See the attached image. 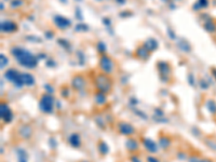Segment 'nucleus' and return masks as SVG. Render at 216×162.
Returning <instances> with one entry per match:
<instances>
[{
  "mask_svg": "<svg viewBox=\"0 0 216 162\" xmlns=\"http://www.w3.org/2000/svg\"><path fill=\"white\" fill-rule=\"evenodd\" d=\"M23 77V82L26 85H34L35 84V79L30 74H22Z\"/></svg>",
  "mask_w": 216,
  "mask_h": 162,
  "instance_id": "19",
  "label": "nucleus"
},
{
  "mask_svg": "<svg viewBox=\"0 0 216 162\" xmlns=\"http://www.w3.org/2000/svg\"><path fill=\"white\" fill-rule=\"evenodd\" d=\"M0 58H1V68H3V66H6L7 64H8V58H7L3 54H1Z\"/></svg>",
  "mask_w": 216,
  "mask_h": 162,
  "instance_id": "21",
  "label": "nucleus"
},
{
  "mask_svg": "<svg viewBox=\"0 0 216 162\" xmlns=\"http://www.w3.org/2000/svg\"><path fill=\"white\" fill-rule=\"evenodd\" d=\"M143 144L145 146V149L151 154H156L157 151H158V147H157V144L154 142V141H151L150 138H144L143 139Z\"/></svg>",
  "mask_w": 216,
  "mask_h": 162,
  "instance_id": "12",
  "label": "nucleus"
},
{
  "mask_svg": "<svg viewBox=\"0 0 216 162\" xmlns=\"http://www.w3.org/2000/svg\"><path fill=\"white\" fill-rule=\"evenodd\" d=\"M146 160H147V162H160V160L158 159V158L152 156H148L147 158H146Z\"/></svg>",
  "mask_w": 216,
  "mask_h": 162,
  "instance_id": "22",
  "label": "nucleus"
},
{
  "mask_svg": "<svg viewBox=\"0 0 216 162\" xmlns=\"http://www.w3.org/2000/svg\"><path fill=\"white\" fill-rule=\"evenodd\" d=\"M0 115H1V119L4 120L6 122H10L12 119V111L10 109L6 103L1 104V108H0Z\"/></svg>",
  "mask_w": 216,
  "mask_h": 162,
  "instance_id": "10",
  "label": "nucleus"
},
{
  "mask_svg": "<svg viewBox=\"0 0 216 162\" xmlns=\"http://www.w3.org/2000/svg\"><path fill=\"white\" fill-rule=\"evenodd\" d=\"M1 30L4 33H13L17 30V25L12 21H4L1 23Z\"/></svg>",
  "mask_w": 216,
  "mask_h": 162,
  "instance_id": "11",
  "label": "nucleus"
},
{
  "mask_svg": "<svg viewBox=\"0 0 216 162\" xmlns=\"http://www.w3.org/2000/svg\"><path fill=\"white\" fill-rule=\"evenodd\" d=\"M11 53L21 65L25 66L27 68H35L37 66V60L30 52L23 50L18 47H15V48L11 49Z\"/></svg>",
  "mask_w": 216,
  "mask_h": 162,
  "instance_id": "2",
  "label": "nucleus"
},
{
  "mask_svg": "<svg viewBox=\"0 0 216 162\" xmlns=\"http://www.w3.org/2000/svg\"><path fill=\"white\" fill-rule=\"evenodd\" d=\"M71 87H72L75 91H83L87 88V80L82 75H75L72 79H71Z\"/></svg>",
  "mask_w": 216,
  "mask_h": 162,
  "instance_id": "8",
  "label": "nucleus"
},
{
  "mask_svg": "<svg viewBox=\"0 0 216 162\" xmlns=\"http://www.w3.org/2000/svg\"><path fill=\"white\" fill-rule=\"evenodd\" d=\"M159 70L162 76H163V75H166V76H168L171 72L170 65H169L168 63H159Z\"/></svg>",
  "mask_w": 216,
  "mask_h": 162,
  "instance_id": "18",
  "label": "nucleus"
},
{
  "mask_svg": "<svg viewBox=\"0 0 216 162\" xmlns=\"http://www.w3.org/2000/svg\"><path fill=\"white\" fill-rule=\"evenodd\" d=\"M97 149H98V152H100L102 156H106V155L109 152V147H108L107 144H106L104 141H98Z\"/></svg>",
  "mask_w": 216,
  "mask_h": 162,
  "instance_id": "16",
  "label": "nucleus"
},
{
  "mask_svg": "<svg viewBox=\"0 0 216 162\" xmlns=\"http://www.w3.org/2000/svg\"><path fill=\"white\" fill-rule=\"evenodd\" d=\"M172 144V141L168 135H161L159 136V146L162 149H168Z\"/></svg>",
  "mask_w": 216,
  "mask_h": 162,
  "instance_id": "13",
  "label": "nucleus"
},
{
  "mask_svg": "<svg viewBox=\"0 0 216 162\" xmlns=\"http://www.w3.org/2000/svg\"><path fill=\"white\" fill-rule=\"evenodd\" d=\"M195 162H213V161H211V160L208 159V158H202V159L196 160Z\"/></svg>",
  "mask_w": 216,
  "mask_h": 162,
  "instance_id": "24",
  "label": "nucleus"
},
{
  "mask_svg": "<svg viewBox=\"0 0 216 162\" xmlns=\"http://www.w3.org/2000/svg\"><path fill=\"white\" fill-rule=\"evenodd\" d=\"M130 161L131 162H142V159H141L136 154H132L131 156H130Z\"/></svg>",
  "mask_w": 216,
  "mask_h": 162,
  "instance_id": "20",
  "label": "nucleus"
},
{
  "mask_svg": "<svg viewBox=\"0 0 216 162\" xmlns=\"http://www.w3.org/2000/svg\"><path fill=\"white\" fill-rule=\"evenodd\" d=\"M135 55H136L137 57H139V58H142V60H146V58H148V56H149V50H148V48L146 46L139 47V48L137 49Z\"/></svg>",
  "mask_w": 216,
  "mask_h": 162,
  "instance_id": "14",
  "label": "nucleus"
},
{
  "mask_svg": "<svg viewBox=\"0 0 216 162\" xmlns=\"http://www.w3.org/2000/svg\"><path fill=\"white\" fill-rule=\"evenodd\" d=\"M98 68L101 69L102 72L106 75H111L116 69V64L115 61L112 60V57L107 55V54L103 53L100 56V61H98Z\"/></svg>",
  "mask_w": 216,
  "mask_h": 162,
  "instance_id": "3",
  "label": "nucleus"
},
{
  "mask_svg": "<svg viewBox=\"0 0 216 162\" xmlns=\"http://www.w3.org/2000/svg\"><path fill=\"white\" fill-rule=\"evenodd\" d=\"M93 83L97 92L103 94H110L114 87V81L111 79L110 75H106L104 72H97L93 78Z\"/></svg>",
  "mask_w": 216,
  "mask_h": 162,
  "instance_id": "1",
  "label": "nucleus"
},
{
  "mask_svg": "<svg viewBox=\"0 0 216 162\" xmlns=\"http://www.w3.org/2000/svg\"><path fill=\"white\" fill-rule=\"evenodd\" d=\"M39 107L40 109L46 112V114H51L54 109V98L50 94L46 93L42 94L39 101Z\"/></svg>",
  "mask_w": 216,
  "mask_h": 162,
  "instance_id": "5",
  "label": "nucleus"
},
{
  "mask_svg": "<svg viewBox=\"0 0 216 162\" xmlns=\"http://www.w3.org/2000/svg\"><path fill=\"white\" fill-rule=\"evenodd\" d=\"M125 148H126V150L129 152L135 154V152H137L139 150V143L133 136L128 137L126 142H125Z\"/></svg>",
  "mask_w": 216,
  "mask_h": 162,
  "instance_id": "9",
  "label": "nucleus"
},
{
  "mask_svg": "<svg viewBox=\"0 0 216 162\" xmlns=\"http://www.w3.org/2000/svg\"><path fill=\"white\" fill-rule=\"evenodd\" d=\"M69 143L72 147H79L80 144H81V139H80L79 134L77 133H72L69 137Z\"/></svg>",
  "mask_w": 216,
  "mask_h": 162,
  "instance_id": "17",
  "label": "nucleus"
},
{
  "mask_svg": "<svg viewBox=\"0 0 216 162\" xmlns=\"http://www.w3.org/2000/svg\"><path fill=\"white\" fill-rule=\"evenodd\" d=\"M22 1H21V0H14V3L12 2V4L11 6L12 7H17V6H21V4H22Z\"/></svg>",
  "mask_w": 216,
  "mask_h": 162,
  "instance_id": "23",
  "label": "nucleus"
},
{
  "mask_svg": "<svg viewBox=\"0 0 216 162\" xmlns=\"http://www.w3.org/2000/svg\"><path fill=\"white\" fill-rule=\"evenodd\" d=\"M4 77L8 80H10L12 83H14L15 85H17V87H22V85L24 84L22 74L14 68H11L9 69V70H7L6 74H4Z\"/></svg>",
  "mask_w": 216,
  "mask_h": 162,
  "instance_id": "6",
  "label": "nucleus"
},
{
  "mask_svg": "<svg viewBox=\"0 0 216 162\" xmlns=\"http://www.w3.org/2000/svg\"><path fill=\"white\" fill-rule=\"evenodd\" d=\"M117 131L120 135H123L125 137H132L136 134V129L134 128L133 125L128 121L124 120H120L116 124Z\"/></svg>",
  "mask_w": 216,
  "mask_h": 162,
  "instance_id": "4",
  "label": "nucleus"
},
{
  "mask_svg": "<svg viewBox=\"0 0 216 162\" xmlns=\"http://www.w3.org/2000/svg\"><path fill=\"white\" fill-rule=\"evenodd\" d=\"M55 23L57 24L58 27L61 28H67L69 25H70V22H69L67 18L65 17H62V16H56L55 17Z\"/></svg>",
  "mask_w": 216,
  "mask_h": 162,
  "instance_id": "15",
  "label": "nucleus"
},
{
  "mask_svg": "<svg viewBox=\"0 0 216 162\" xmlns=\"http://www.w3.org/2000/svg\"><path fill=\"white\" fill-rule=\"evenodd\" d=\"M33 133H34V130L29 124H21L16 129V135L18 136V138L24 139V141L30 138L33 136Z\"/></svg>",
  "mask_w": 216,
  "mask_h": 162,
  "instance_id": "7",
  "label": "nucleus"
},
{
  "mask_svg": "<svg viewBox=\"0 0 216 162\" xmlns=\"http://www.w3.org/2000/svg\"><path fill=\"white\" fill-rule=\"evenodd\" d=\"M84 162H85V161H84Z\"/></svg>",
  "mask_w": 216,
  "mask_h": 162,
  "instance_id": "25",
  "label": "nucleus"
}]
</instances>
